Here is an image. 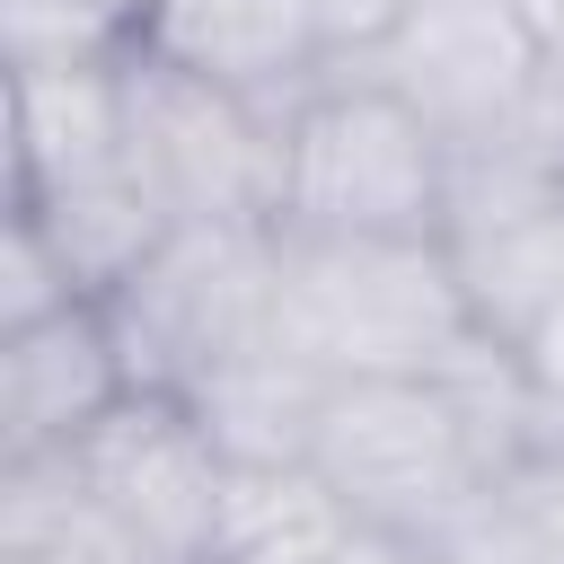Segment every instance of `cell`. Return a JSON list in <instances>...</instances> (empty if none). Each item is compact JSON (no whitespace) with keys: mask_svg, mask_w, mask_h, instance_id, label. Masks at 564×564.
I'll list each match as a JSON object with an SVG mask.
<instances>
[{"mask_svg":"<svg viewBox=\"0 0 564 564\" xmlns=\"http://www.w3.org/2000/svg\"><path fill=\"white\" fill-rule=\"evenodd\" d=\"M273 344L335 379H449L502 352L441 238H300L273 229Z\"/></svg>","mask_w":564,"mask_h":564,"instance_id":"obj_1","label":"cell"},{"mask_svg":"<svg viewBox=\"0 0 564 564\" xmlns=\"http://www.w3.org/2000/svg\"><path fill=\"white\" fill-rule=\"evenodd\" d=\"M449 141L379 79L335 70L282 123V220L300 238H441Z\"/></svg>","mask_w":564,"mask_h":564,"instance_id":"obj_2","label":"cell"},{"mask_svg":"<svg viewBox=\"0 0 564 564\" xmlns=\"http://www.w3.org/2000/svg\"><path fill=\"white\" fill-rule=\"evenodd\" d=\"M62 467H70V511L106 564H203L238 476L212 423L159 388H132L79 449H62Z\"/></svg>","mask_w":564,"mask_h":564,"instance_id":"obj_3","label":"cell"},{"mask_svg":"<svg viewBox=\"0 0 564 564\" xmlns=\"http://www.w3.org/2000/svg\"><path fill=\"white\" fill-rule=\"evenodd\" d=\"M123 141H132V176L176 229H273L282 220V115L141 44L123 53Z\"/></svg>","mask_w":564,"mask_h":564,"instance_id":"obj_4","label":"cell"},{"mask_svg":"<svg viewBox=\"0 0 564 564\" xmlns=\"http://www.w3.org/2000/svg\"><path fill=\"white\" fill-rule=\"evenodd\" d=\"M97 308L115 317L132 388L194 397L273 344V229H167V247Z\"/></svg>","mask_w":564,"mask_h":564,"instance_id":"obj_5","label":"cell"},{"mask_svg":"<svg viewBox=\"0 0 564 564\" xmlns=\"http://www.w3.org/2000/svg\"><path fill=\"white\" fill-rule=\"evenodd\" d=\"M335 70L397 88L458 159V150L520 132V115L538 106V88L555 70V44L529 0H423L388 44H370L361 62H335Z\"/></svg>","mask_w":564,"mask_h":564,"instance_id":"obj_6","label":"cell"},{"mask_svg":"<svg viewBox=\"0 0 564 564\" xmlns=\"http://www.w3.org/2000/svg\"><path fill=\"white\" fill-rule=\"evenodd\" d=\"M141 53L194 70L282 123L335 79V35H326L317 0H159L141 26Z\"/></svg>","mask_w":564,"mask_h":564,"instance_id":"obj_7","label":"cell"},{"mask_svg":"<svg viewBox=\"0 0 564 564\" xmlns=\"http://www.w3.org/2000/svg\"><path fill=\"white\" fill-rule=\"evenodd\" d=\"M132 397V361L97 300L0 335V467L79 449Z\"/></svg>","mask_w":564,"mask_h":564,"instance_id":"obj_8","label":"cell"},{"mask_svg":"<svg viewBox=\"0 0 564 564\" xmlns=\"http://www.w3.org/2000/svg\"><path fill=\"white\" fill-rule=\"evenodd\" d=\"M115 176H132L123 62L9 70V203H62Z\"/></svg>","mask_w":564,"mask_h":564,"instance_id":"obj_9","label":"cell"},{"mask_svg":"<svg viewBox=\"0 0 564 564\" xmlns=\"http://www.w3.org/2000/svg\"><path fill=\"white\" fill-rule=\"evenodd\" d=\"M344 546H352V520L308 467H238L203 564H335Z\"/></svg>","mask_w":564,"mask_h":564,"instance_id":"obj_10","label":"cell"},{"mask_svg":"<svg viewBox=\"0 0 564 564\" xmlns=\"http://www.w3.org/2000/svg\"><path fill=\"white\" fill-rule=\"evenodd\" d=\"M449 564H564V423H546L467 511Z\"/></svg>","mask_w":564,"mask_h":564,"instance_id":"obj_11","label":"cell"},{"mask_svg":"<svg viewBox=\"0 0 564 564\" xmlns=\"http://www.w3.org/2000/svg\"><path fill=\"white\" fill-rule=\"evenodd\" d=\"M9 70H70V62H123V26L97 0H0Z\"/></svg>","mask_w":564,"mask_h":564,"instance_id":"obj_12","label":"cell"},{"mask_svg":"<svg viewBox=\"0 0 564 564\" xmlns=\"http://www.w3.org/2000/svg\"><path fill=\"white\" fill-rule=\"evenodd\" d=\"M62 308H79V282L53 256L44 220L9 203V220H0V335L9 326H35V317H62Z\"/></svg>","mask_w":564,"mask_h":564,"instance_id":"obj_13","label":"cell"},{"mask_svg":"<svg viewBox=\"0 0 564 564\" xmlns=\"http://www.w3.org/2000/svg\"><path fill=\"white\" fill-rule=\"evenodd\" d=\"M326 9V35H335V62H361L370 44H388L423 0H317Z\"/></svg>","mask_w":564,"mask_h":564,"instance_id":"obj_14","label":"cell"},{"mask_svg":"<svg viewBox=\"0 0 564 564\" xmlns=\"http://www.w3.org/2000/svg\"><path fill=\"white\" fill-rule=\"evenodd\" d=\"M511 361H520V370H529V388H538V397L564 414V308H555V317H546V326H538V335H529Z\"/></svg>","mask_w":564,"mask_h":564,"instance_id":"obj_15","label":"cell"},{"mask_svg":"<svg viewBox=\"0 0 564 564\" xmlns=\"http://www.w3.org/2000/svg\"><path fill=\"white\" fill-rule=\"evenodd\" d=\"M335 564H449V555H432V546H405V538H370V529H352V546H344Z\"/></svg>","mask_w":564,"mask_h":564,"instance_id":"obj_16","label":"cell"},{"mask_svg":"<svg viewBox=\"0 0 564 564\" xmlns=\"http://www.w3.org/2000/svg\"><path fill=\"white\" fill-rule=\"evenodd\" d=\"M529 9H538V26H546V44L564 53V0H529Z\"/></svg>","mask_w":564,"mask_h":564,"instance_id":"obj_17","label":"cell"}]
</instances>
